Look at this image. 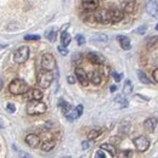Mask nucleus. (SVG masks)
Here are the masks:
<instances>
[{"label": "nucleus", "mask_w": 158, "mask_h": 158, "mask_svg": "<svg viewBox=\"0 0 158 158\" xmlns=\"http://www.w3.org/2000/svg\"><path fill=\"white\" fill-rule=\"evenodd\" d=\"M48 110V106L45 102H41L40 100H29V102L27 103L26 111L29 116H34V114H43L45 113Z\"/></svg>", "instance_id": "obj_1"}, {"label": "nucleus", "mask_w": 158, "mask_h": 158, "mask_svg": "<svg viewBox=\"0 0 158 158\" xmlns=\"http://www.w3.org/2000/svg\"><path fill=\"white\" fill-rule=\"evenodd\" d=\"M29 90L28 84L23 79H14L9 85V91L14 95H22Z\"/></svg>", "instance_id": "obj_2"}, {"label": "nucleus", "mask_w": 158, "mask_h": 158, "mask_svg": "<svg viewBox=\"0 0 158 158\" xmlns=\"http://www.w3.org/2000/svg\"><path fill=\"white\" fill-rule=\"evenodd\" d=\"M28 57H29V48H28L27 45H23V46L19 48V49L15 51V54H14V60H15V62L19 63V64L24 63V62L28 60Z\"/></svg>", "instance_id": "obj_3"}, {"label": "nucleus", "mask_w": 158, "mask_h": 158, "mask_svg": "<svg viewBox=\"0 0 158 158\" xmlns=\"http://www.w3.org/2000/svg\"><path fill=\"white\" fill-rule=\"evenodd\" d=\"M52 80H54V74L51 73V71L45 69L38 74V84L41 88H45V89L49 88L51 85Z\"/></svg>", "instance_id": "obj_4"}, {"label": "nucleus", "mask_w": 158, "mask_h": 158, "mask_svg": "<svg viewBox=\"0 0 158 158\" xmlns=\"http://www.w3.org/2000/svg\"><path fill=\"white\" fill-rule=\"evenodd\" d=\"M41 66L44 69H48V71H52L56 66V61H55V57L54 55L46 52L41 56Z\"/></svg>", "instance_id": "obj_5"}, {"label": "nucleus", "mask_w": 158, "mask_h": 158, "mask_svg": "<svg viewBox=\"0 0 158 158\" xmlns=\"http://www.w3.org/2000/svg\"><path fill=\"white\" fill-rule=\"evenodd\" d=\"M134 145H135V148L139 152H145L147 151V148L150 147V140L146 138V136H138V138L134 139Z\"/></svg>", "instance_id": "obj_6"}, {"label": "nucleus", "mask_w": 158, "mask_h": 158, "mask_svg": "<svg viewBox=\"0 0 158 158\" xmlns=\"http://www.w3.org/2000/svg\"><path fill=\"white\" fill-rule=\"evenodd\" d=\"M146 11L150 16L158 17V2L156 0H148L146 5Z\"/></svg>", "instance_id": "obj_7"}, {"label": "nucleus", "mask_w": 158, "mask_h": 158, "mask_svg": "<svg viewBox=\"0 0 158 158\" xmlns=\"http://www.w3.org/2000/svg\"><path fill=\"white\" fill-rule=\"evenodd\" d=\"M134 7H135V0H120V9L124 12L130 14L134 11Z\"/></svg>", "instance_id": "obj_8"}, {"label": "nucleus", "mask_w": 158, "mask_h": 158, "mask_svg": "<svg viewBox=\"0 0 158 158\" xmlns=\"http://www.w3.org/2000/svg\"><path fill=\"white\" fill-rule=\"evenodd\" d=\"M26 143H27L29 147L35 148V147L39 146L40 138L38 135H35V134H28V135L26 136Z\"/></svg>", "instance_id": "obj_9"}, {"label": "nucleus", "mask_w": 158, "mask_h": 158, "mask_svg": "<svg viewBox=\"0 0 158 158\" xmlns=\"http://www.w3.org/2000/svg\"><path fill=\"white\" fill-rule=\"evenodd\" d=\"M76 77H77V79H78L79 83H80L81 85H84V86L88 85L89 79H88V76H86V73H85V71H84L83 68H80V67H77V68H76Z\"/></svg>", "instance_id": "obj_10"}, {"label": "nucleus", "mask_w": 158, "mask_h": 158, "mask_svg": "<svg viewBox=\"0 0 158 158\" xmlns=\"http://www.w3.org/2000/svg\"><path fill=\"white\" fill-rule=\"evenodd\" d=\"M43 96H44V94L39 89H31L26 93V98L28 100H41Z\"/></svg>", "instance_id": "obj_11"}, {"label": "nucleus", "mask_w": 158, "mask_h": 158, "mask_svg": "<svg viewBox=\"0 0 158 158\" xmlns=\"http://www.w3.org/2000/svg\"><path fill=\"white\" fill-rule=\"evenodd\" d=\"M157 123H158L157 118H155V117H150V118H147L145 122H143V127H145V129H146L147 131L152 133V131L156 129Z\"/></svg>", "instance_id": "obj_12"}, {"label": "nucleus", "mask_w": 158, "mask_h": 158, "mask_svg": "<svg viewBox=\"0 0 158 158\" xmlns=\"http://www.w3.org/2000/svg\"><path fill=\"white\" fill-rule=\"evenodd\" d=\"M81 5L86 11H94L99 6V0H81Z\"/></svg>", "instance_id": "obj_13"}, {"label": "nucleus", "mask_w": 158, "mask_h": 158, "mask_svg": "<svg viewBox=\"0 0 158 158\" xmlns=\"http://www.w3.org/2000/svg\"><path fill=\"white\" fill-rule=\"evenodd\" d=\"M96 20L101 22V23H105V24H108L111 23V16H110V10H103L101 11L100 14H98L96 16Z\"/></svg>", "instance_id": "obj_14"}, {"label": "nucleus", "mask_w": 158, "mask_h": 158, "mask_svg": "<svg viewBox=\"0 0 158 158\" xmlns=\"http://www.w3.org/2000/svg\"><path fill=\"white\" fill-rule=\"evenodd\" d=\"M88 59L94 64H102L105 62V59L100 54H96V52H89L88 54Z\"/></svg>", "instance_id": "obj_15"}, {"label": "nucleus", "mask_w": 158, "mask_h": 158, "mask_svg": "<svg viewBox=\"0 0 158 158\" xmlns=\"http://www.w3.org/2000/svg\"><path fill=\"white\" fill-rule=\"evenodd\" d=\"M110 16H111V23H117L123 19V12L118 9L110 10Z\"/></svg>", "instance_id": "obj_16"}, {"label": "nucleus", "mask_w": 158, "mask_h": 158, "mask_svg": "<svg viewBox=\"0 0 158 158\" xmlns=\"http://www.w3.org/2000/svg\"><path fill=\"white\" fill-rule=\"evenodd\" d=\"M83 110H84V107H83V105H78L74 110H72V112L67 116V118L69 119V120H73V119H77L79 118L80 116H81V113H83Z\"/></svg>", "instance_id": "obj_17"}, {"label": "nucleus", "mask_w": 158, "mask_h": 158, "mask_svg": "<svg viewBox=\"0 0 158 158\" xmlns=\"http://www.w3.org/2000/svg\"><path fill=\"white\" fill-rule=\"evenodd\" d=\"M117 39H118V41L120 43L122 49H124V50H130V49H131L130 39H129L128 37H125V35H118Z\"/></svg>", "instance_id": "obj_18"}, {"label": "nucleus", "mask_w": 158, "mask_h": 158, "mask_svg": "<svg viewBox=\"0 0 158 158\" xmlns=\"http://www.w3.org/2000/svg\"><path fill=\"white\" fill-rule=\"evenodd\" d=\"M101 148L105 150L106 152H108L110 156H112V157H114L117 155V150L112 143H103V145H101Z\"/></svg>", "instance_id": "obj_19"}, {"label": "nucleus", "mask_w": 158, "mask_h": 158, "mask_svg": "<svg viewBox=\"0 0 158 158\" xmlns=\"http://www.w3.org/2000/svg\"><path fill=\"white\" fill-rule=\"evenodd\" d=\"M59 102H60L59 106L62 108V113H63V114H66V116H68V114L72 112V106H71L69 103H67L66 101L63 102V100H62V99L60 100Z\"/></svg>", "instance_id": "obj_20"}, {"label": "nucleus", "mask_w": 158, "mask_h": 158, "mask_svg": "<svg viewBox=\"0 0 158 158\" xmlns=\"http://www.w3.org/2000/svg\"><path fill=\"white\" fill-rule=\"evenodd\" d=\"M71 39H72V38H71V35L68 34L67 31H63V32L61 33V43H62L63 46L67 48V46L69 45V43H71Z\"/></svg>", "instance_id": "obj_21"}, {"label": "nucleus", "mask_w": 158, "mask_h": 158, "mask_svg": "<svg viewBox=\"0 0 158 158\" xmlns=\"http://www.w3.org/2000/svg\"><path fill=\"white\" fill-rule=\"evenodd\" d=\"M123 94L124 95H130V94H133V84H131V81L128 79V80H125V83H124V85H123Z\"/></svg>", "instance_id": "obj_22"}, {"label": "nucleus", "mask_w": 158, "mask_h": 158, "mask_svg": "<svg viewBox=\"0 0 158 158\" xmlns=\"http://www.w3.org/2000/svg\"><path fill=\"white\" fill-rule=\"evenodd\" d=\"M55 147V141H45L41 143V151L44 152H49Z\"/></svg>", "instance_id": "obj_23"}, {"label": "nucleus", "mask_w": 158, "mask_h": 158, "mask_svg": "<svg viewBox=\"0 0 158 158\" xmlns=\"http://www.w3.org/2000/svg\"><path fill=\"white\" fill-rule=\"evenodd\" d=\"M90 80H91L94 84L99 85L100 83H101V80H102V77H101V74H100L99 72H91V73H90Z\"/></svg>", "instance_id": "obj_24"}, {"label": "nucleus", "mask_w": 158, "mask_h": 158, "mask_svg": "<svg viewBox=\"0 0 158 158\" xmlns=\"http://www.w3.org/2000/svg\"><path fill=\"white\" fill-rule=\"evenodd\" d=\"M138 78L142 84H150L151 83V80L147 78V76L142 71H138Z\"/></svg>", "instance_id": "obj_25"}, {"label": "nucleus", "mask_w": 158, "mask_h": 158, "mask_svg": "<svg viewBox=\"0 0 158 158\" xmlns=\"http://www.w3.org/2000/svg\"><path fill=\"white\" fill-rule=\"evenodd\" d=\"M101 135V130L100 129H94V130H91L90 133H89V135H88V138L89 140H95V139L100 136Z\"/></svg>", "instance_id": "obj_26"}, {"label": "nucleus", "mask_w": 158, "mask_h": 158, "mask_svg": "<svg viewBox=\"0 0 158 158\" xmlns=\"http://www.w3.org/2000/svg\"><path fill=\"white\" fill-rule=\"evenodd\" d=\"M46 37H48V39L50 40V41H52V43H54V41L56 40V37H57V32H56V31L48 32V35H46Z\"/></svg>", "instance_id": "obj_27"}, {"label": "nucleus", "mask_w": 158, "mask_h": 158, "mask_svg": "<svg viewBox=\"0 0 158 158\" xmlns=\"http://www.w3.org/2000/svg\"><path fill=\"white\" fill-rule=\"evenodd\" d=\"M40 35L37 34H28V35H24V40H39Z\"/></svg>", "instance_id": "obj_28"}, {"label": "nucleus", "mask_w": 158, "mask_h": 158, "mask_svg": "<svg viewBox=\"0 0 158 158\" xmlns=\"http://www.w3.org/2000/svg\"><path fill=\"white\" fill-rule=\"evenodd\" d=\"M146 31H147V27L146 26H142V27H140V28H138V29H135L134 31V33H136V34H145L146 33Z\"/></svg>", "instance_id": "obj_29"}, {"label": "nucleus", "mask_w": 158, "mask_h": 158, "mask_svg": "<svg viewBox=\"0 0 158 158\" xmlns=\"http://www.w3.org/2000/svg\"><path fill=\"white\" fill-rule=\"evenodd\" d=\"M105 152H106V151H105V150H102V148L100 147V150H98V151H96V153H95V157L96 158H105L106 157Z\"/></svg>", "instance_id": "obj_30"}, {"label": "nucleus", "mask_w": 158, "mask_h": 158, "mask_svg": "<svg viewBox=\"0 0 158 158\" xmlns=\"http://www.w3.org/2000/svg\"><path fill=\"white\" fill-rule=\"evenodd\" d=\"M6 110H7L9 113H14V112L16 111V106H15L14 103H7V105H6Z\"/></svg>", "instance_id": "obj_31"}, {"label": "nucleus", "mask_w": 158, "mask_h": 158, "mask_svg": "<svg viewBox=\"0 0 158 158\" xmlns=\"http://www.w3.org/2000/svg\"><path fill=\"white\" fill-rule=\"evenodd\" d=\"M77 43H78V45H84L85 44V38H84V35H81V34H79L77 35Z\"/></svg>", "instance_id": "obj_32"}, {"label": "nucleus", "mask_w": 158, "mask_h": 158, "mask_svg": "<svg viewBox=\"0 0 158 158\" xmlns=\"http://www.w3.org/2000/svg\"><path fill=\"white\" fill-rule=\"evenodd\" d=\"M57 50H59L60 52L62 54V55H67L68 54V50H67V48L66 46H63V45H60L59 48H57Z\"/></svg>", "instance_id": "obj_33"}, {"label": "nucleus", "mask_w": 158, "mask_h": 158, "mask_svg": "<svg viewBox=\"0 0 158 158\" xmlns=\"http://www.w3.org/2000/svg\"><path fill=\"white\" fill-rule=\"evenodd\" d=\"M156 41H157V38H156V37H155V38H150V39L147 40V45L151 46V45H153Z\"/></svg>", "instance_id": "obj_34"}, {"label": "nucleus", "mask_w": 158, "mask_h": 158, "mask_svg": "<svg viewBox=\"0 0 158 158\" xmlns=\"http://www.w3.org/2000/svg\"><path fill=\"white\" fill-rule=\"evenodd\" d=\"M120 156H122V157H131V156H133V152H131V151H125V152H123Z\"/></svg>", "instance_id": "obj_35"}, {"label": "nucleus", "mask_w": 158, "mask_h": 158, "mask_svg": "<svg viewBox=\"0 0 158 158\" xmlns=\"http://www.w3.org/2000/svg\"><path fill=\"white\" fill-rule=\"evenodd\" d=\"M98 39L103 40V41H106V40H107V37H106L105 34H101V37H95V38H93V40H98Z\"/></svg>", "instance_id": "obj_36"}, {"label": "nucleus", "mask_w": 158, "mask_h": 158, "mask_svg": "<svg viewBox=\"0 0 158 158\" xmlns=\"http://www.w3.org/2000/svg\"><path fill=\"white\" fill-rule=\"evenodd\" d=\"M112 76L114 77V79H116V81L118 83V81H120V76H119V73H117V72H113L112 73Z\"/></svg>", "instance_id": "obj_37"}, {"label": "nucleus", "mask_w": 158, "mask_h": 158, "mask_svg": "<svg viewBox=\"0 0 158 158\" xmlns=\"http://www.w3.org/2000/svg\"><path fill=\"white\" fill-rule=\"evenodd\" d=\"M153 79H155L156 83H158V68L153 71Z\"/></svg>", "instance_id": "obj_38"}, {"label": "nucleus", "mask_w": 158, "mask_h": 158, "mask_svg": "<svg viewBox=\"0 0 158 158\" xmlns=\"http://www.w3.org/2000/svg\"><path fill=\"white\" fill-rule=\"evenodd\" d=\"M67 81H68L69 84H74V81H76V80H74V77L68 76V77H67Z\"/></svg>", "instance_id": "obj_39"}, {"label": "nucleus", "mask_w": 158, "mask_h": 158, "mask_svg": "<svg viewBox=\"0 0 158 158\" xmlns=\"http://www.w3.org/2000/svg\"><path fill=\"white\" fill-rule=\"evenodd\" d=\"M81 147H83L84 150H86V148L89 147V143H88V141H84V142L81 143Z\"/></svg>", "instance_id": "obj_40"}, {"label": "nucleus", "mask_w": 158, "mask_h": 158, "mask_svg": "<svg viewBox=\"0 0 158 158\" xmlns=\"http://www.w3.org/2000/svg\"><path fill=\"white\" fill-rule=\"evenodd\" d=\"M110 90L113 93V91H116V90H117V86H116V85H112V86L110 88Z\"/></svg>", "instance_id": "obj_41"}, {"label": "nucleus", "mask_w": 158, "mask_h": 158, "mask_svg": "<svg viewBox=\"0 0 158 158\" xmlns=\"http://www.w3.org/2000/svg\"><path fill=\"white\" fill-rule=\"evenodd\" d=\"M156 31H158V24L156 26Z\"/></svg>", "instance_id": "obj_42"}]
</instances>
